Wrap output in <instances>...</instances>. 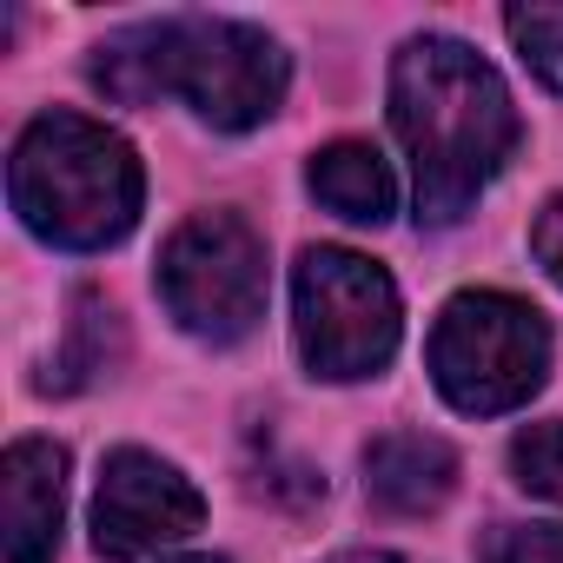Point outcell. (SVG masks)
Instances as JSON below:
<instances>
[{"mask_svg": "<svg viewBox=\"0 0 563 563\" xmlns=\"http://www.w3.org/2000/svg\"><path fill=\"white\" fill-rule=\"evenodd\" d=\"M477 556L484 563H563V523H490Z\"/></svg>", "mask_w": 563, "mask_h": 563, "instance_id": "obj_13", "label": "cell"}, {"mask_svg": "<svg viewBox=\"0 0 563 563\" xmlns=\"http://www.w3.org/2000/svg\"><path fill=\"white\" fill-rule=\"evenodd\" d=\"M67 510V451L47 438H21L0 457V550L8 563H54Z\"/></svg>", "mask_w": 563, "mask_h": 563, "instance_id": "obj_8", "label": "cell"}, {"mask_svg": "<svg viewBox=\"0 0 563 563\" xmlns=\"http://www.w3.org/2000/svg\"><path fill=\"white\" fill-rule=\"evenodd\" d=\"M457 484V451L431 431H385L365 451V490L391 517H424L451 497Z\"/></svg>", "mask_w": 563, "mask_h": 563, "instance_id": "obj_9", "label": "cell"}, {"mask_svg": "<svg viewBox=\"0 0 563 563\" xmlns=\"http://www.w3.org/2000/svg\"><path fill=\"white\" fill-rule=\"evenodd\" d=\"M299 352L319 378H372L398 352V286L345 245H312L292 272Z\"/></svg>", "mask_w": 563, "mask_h": 563, "instance_id": "obj_4", "label": "cell"}, {"mask_svg": "<svg viewBox=\"0 0 563 563\" xmlns=\"http://www.w3.org/2000/svg\"><path fill=\"white\" fill-rule=\"evenodd\" d=\"M8 192L34 239L67 252H100L126 239L140 219V159L113 126L87 113H41L14 140Z\"/></svg>", "mask_w": 563, "mask_h": 563, "instance_id": "obj_2", "label": "cell"}, {"mask_svg": "<svg viewBox=\"0 0 563 563\" xmlns=\"http://www.w3.org/2000/svg\"><path fill=\"white\" fill-rule=\"evenodd\" d=\"M306 179H312L319 206L339 212V219H352V225H385L391 206H398V179H391L385 153L365 146V140H339V146L312 153Z\"/></svg>", "mask_w": 563, "mask_h": 563, "instance_id": "obj_10", "label": "cell"}, {"mask_svg": "<svg viewBox=\"0 0 563 563\" xmlns=\"http://www.w3.org/2000/svg\"><path fill=\"white\" fill-rule=\"evenodd\" d=\"M206 523V497L153 451H113L93 490V550L113 563L186 543Z\"/></svg>", "mask_w": 563, "mask_h": 563, "instance_id": "obj_7", "label": "cell"}, {"mask_svg": "<svg viewBox=\"0 0 563 563\" xmlns=\"http://www.w3.org/2000/svg\"><path fill=\"white\" fill-rule=\"evenodd\" d=\"M159 27V60H166V93L192 100L199 120L219 133L258 126L286 100V54L272 34L245 21H206V14H173Z\"/></svg>", "mask_w": 563, "mask_h": 563, "instance_id": "obj_6", "label": "cell"}, {"mask_svg": "<svg viewBox=\"0 0 563 563\" xmlns=\"http://www.w3.org/2000/svg\"><path fill=\"white\" fill-rule=\"evenodd\" d=\"M510 471H517L523 490L563 504V424H556V418H550V424H523V431L510 438Z\"/></svg>", "mask_w": 563, "mask_h": 563, "instance_id": "obj_12", "label": "cell"}, {"mask_svg": "<svg viewBox=\"0 0 563 563\" xmlns=\"http://www.w3.org/2000/svg\"><path fill=\"white\" fill-rule=\"evenodd\" d=\"M431 378L471 418L517 411L550 378L543 312L510 292H457L431 332Z\"/></svg>", "mask_w": 563, "mask_h": 563, "instance_id": "obj_3", "label": "cell"}, {"mask_svg": "<svg viewBox=\"0 0 563 563\" xmlns=\"http://www.w3.org/2000/svg\"><path fill=\"white\" fill-rule=\"evenodd\" d=\"M186 563H219V556H186Z\"/></svg>", "mask_w": 563, "mask_h": 563, "instance_id": "obj_16", "label": "cell"}, {"mask_svg": "<svg viewBox=\"0 0 563 563\" xmlns=\"http://www.w3.org/2000/svg\"><path fill=\"white\" fill-rule=\"evenodd\" d=\"M530 252H537V265L563 286V192L543 199V212H537V225H530Z\"/></svg>", "mask_w": 563, "mask_h": 563, "instance_id": "obj_14", "label": "cell"}, {"mask_svg": "<svg viewBox=\"0 0 563 563\" xmlns=\"http://www.w3.org/2000/svg\"><path fill=\"white\" fill-rule=\"evenodd\" d=\"M391 126L411 153L418 225H457L517 146L504 80L451 34H418L391 60Z\"/></svg>", "mask_w": 563, "mask_h": 563, "instance_id": "obj_1", "label": "cell"}, {"mask_svg": "<svg viewBox=\"0 0 563 563\" xmlns=\"http://www.w3.org/2000/svg\"><path fill=\"white\" fill-rule=\"evenodd\" d=\"M332 563H405L398 550H345V556H332Z\"/></svg>", "mask_w": 563, "mask_h": 563, "instance_id": "obj_15", "label": "cell"}, {"mask_svg": "<svg viewBox=\"0 0 563 563\" xmlns=\"http://www.w3.org/2000/svg\"><path fill=\"white\" fill-rule=\"evenodd\" d=\"M265 245L239 212H192L159 252V299L192 339H245L265 319Z\"/></svg>", "mask_w": 563, "mask_h": 563, "instance_id": "obj_5", "label": "cell"}, {"mask_svg": "<svg viewBox=\"0 0 563 563\" xmlns=\"http://www.w3.org/2000/svg\"><path fill=\"white\" fill-rule=\"evenodd\" d=\"M504 27H510V41H517L523 67H530L543 87H556V93H563V8H510V14H504Z\"/></svg>", "mask_w": 563, "mask_h": 563, "instance_id": "obj_11", "label": "cell"}]
</instances>
